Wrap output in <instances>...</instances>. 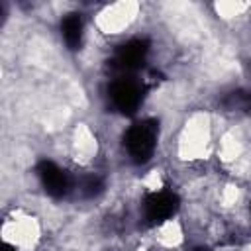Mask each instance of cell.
Masks as SVG:
<instances>
[{"instance_id": "obj_2", "label": "cell", "mask_w": 251, "mask_h": 251, "mask_svg": "<svg viewBox=\"0 0 251 251\" xmlns=\"http://www.w3.org/2000/svg\"><path fill=\"white\" fill-rule=\"evenodd\" d=\"M145 14V6L135 0H118L102 4L92 14V33L100 39H120L131 33Z\"/></svg>"}, {"instance_id": "obj_6", "label": "cell", "mask_w": 251, "mask_h": 251, "mask_svg": "<svg viewBox=\"0 0 251 251\" xmlns=\"http://www.w3.org/2000/svg\"><path fill=\"white\" fill-rule=\"evenodd\" d=\"M212 18H216L224 25H239L251 20V2L239 0H222L210 4Z\"/></svg>"}, {"instance_id": "obj_3", "label": "cell", "mask_w": 251, "mask_h": 251, "mask_svg": "<svg viewBox=\"0 0 251 251\" xmlns=\"http://www.w3.org/2000/svg\"><path fill=\"white\" fill-rule=\"evenodd\" d=\"M45 222L39 212L14 206L2 222V239L14 251H37L45 235Z\"/></svg>"}, {"instance_id": "obj_7", "label": "cell", "mask_w": 251, "mask_h": 251, "mask_svg": "<svg viewBox=\"0 0 251 251\" xmlns=\"http://www.w3.org/2000/svg\"><path fill=\"white\" fill-rule=\"evenodd\" d=\"M237 251H251V239H247L245 243L237 245Z\"/></svg>"}, {"instance_id": "obj_1", "label": "cell", "mask_w": 251, "mask_h": 251, "mask_svg": "<svg viewBox=\"0 0 251 251\" xmlns=\"http://www.w3.org/2000/svg\"><path fill=\"white\" fill-rule=\"evenodd\" d=\"M218 131V118L210 110L196 108L186 112L173 131L175 161L184 167H194L210 161L214 157Z\"/></svg>"}, {"instance_id": "obj_5", "label": "cell", "mask_w": 251, "mask_h": 251, "mask_svg": "<svg viewBox=\"0 0 251 251\" xmlns=\"http://www.w3.org/2000/svg\"><path fill=\"white\" fill-rule=\"evenodd\" d=\"M186 241V224L182 218H165L159 222L151 235L149 243L155 251H178Z\"/></svg>"}, {"instance_id": "obj_4", "label": "cell", "mask_w": 251, "mask_h": 251, "mask_svg": "<svg viewBox=\"0 0 251 251\" xmlns=\"http://www.w3.org/2000/svg\"><path fill=\"white\" fill-rule=\"evenodd\" d=\"M100 153H102V141L96 129L84 120L75 122L65 133L63 155L78 169H88L98 161Z\"/></svg>"}]
</instances>
